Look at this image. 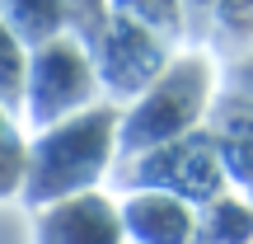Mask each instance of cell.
Here are the masks:
<instances>
[{"label":"cell","mask_w":253,"mask_h":244,"mask_svg":"<svg viewBox=\"0 0 253 244\" xmlns=\"http://www.w3.org/2000/svg\"><path fill=\"white\" fill-rule=\"evenodd\" d=\"M94 90H99V75H94V61L84 52V43L61 33V38H52V43L28 52V80H24L19 122L33 127V132L56 127V122L75 118V113L94 108Z\"/></svg>","instance_id":"cell-2"},{"label":"cell","mask_w":253,"mask_h":244,"mask_svg":"<svg viewBox=\"0 0 253 244\" xmlns=\"http://www.w3.org/2000/svg\"><path fill=\"white\" fill-rule=\"evenodd\" d=\"M24 80H28V47L0 19V108L14 113V118L24 108Z\"/></svg>","instance_id":"cell-5"},{"label":"cell","mask_w":253,"mask_h":244,"mask_svg":"<svg viewBox=\"0 0 253 244\" xmlns=\"http://www.w3.org/2000/svg\"><path fill=\"white\" fill-rule=\"evenodd\" d=\"M118 127L122 118L103 103L75 113V118L42 127L28 141V174L19 197L28 207H52L66 197H84L94 193V183L108 174L113 155H118Z\"/></svg>","instance_id":"cell-1"},{"label":"cell","mask_w":253,"mask_h":244,"mask_svg":"<svg viewBox=\"0 0 253 244\" xmlns=\"http://www.w3.org/2000/svg\"><path fill=\"white\" fill-rule=\"evenodd\" d=\"M122 211L103 193L66 197L38 211L33 244H122Z\"/></svg>","instance_id":"cell-3"},{"label":"cell","mask_w":253,"mask_h":244,"mask_svg":"<svg viewBox=\"0 0 253 244\" xmlns=\"http://www.w3.org/2000/svg\"><path fill=\"white\" fill-rule=\"evenodd\" d=\"M24 174H28V132L14 113L0 108V202L24 193Z\"/></svg>","instance_id":"cell-4"}]
</instances>
